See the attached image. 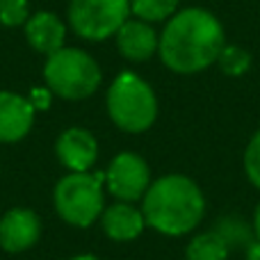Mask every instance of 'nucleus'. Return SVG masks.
I'll list each match as a JSON object with an SVG mask.
<instances>
[{"label": "nucleus", "instance_id": "1", "mask_svg": "<svg viewBox=\"0 0 260 260\" xmlns=\"http://www.w3.org/2000/svg\"><path fill=\"white\" fill-rule=\"evenodd\" d=\"M157 50L171 71L197 73L219 59L224 27L206 9H185L167 23Z\"/></svg>", "mask_w": 260, "mask_h": 260}, {"label": "nucleus", "instance_id": "2", "mask_svg": "<svg viewBox=\"0 0 260 260\" xmlns=\"http://www.w3.org/2000/svg\"><path fill=\"white\" fill-rule=\"evenodd\" d=\"M206 212V201L194 180L187 176H165L144 194L142 215L165 235H185L197 229Z\"/></svg>", "mask_w": 260, "mask_h": 260}, {"label": "nucleus", "instance_id": "3", "mask_svg": "<svg viewBox=\"0 0 260 260\" xmlns=\"http://www.w3.org/2000/svg\"><path fill=\"white\" fill-rule=\"evenodd\" d=\"M44 78L50 91L67 101H82L91 96L101 85V69L85 50L59 48L48 55Z\"/></svg>", "mask_w": 260, "mask_h": 260}, {"label": "nucleus", "instance_id": "4", "mask_svg": "<svg viewBox=\"0 0 260 260\" xmlns=\"http://www.w3.org/2000/svg\"><path fill=\"white\" fill-rule=\"evenodd\" d=\"M110 119L126 133H142L157 117V101L153 89L135 73L123 71L108 91Z\"/></svg>", "mask_w": 260, "mask_h": 260}, {"label": "nucleus", "instance_id": "5", "mask_svg": "<svg viewBox=\"0 0 260 260\" xmlns=\"http://www.w3.org/2000/svg\"><path fill=\"white\" fill-rule=\"evenodd\" d=\"M103 176L87 174V171H73L64 176L55 187V208L57 215L71 226L94 224L103 212V189H101Z\"/></svg>", "mask_w": 260, "mask_h": 260}, {"label": "nucleus", "instance_id": "6", "mask_svg": "<svg viewBox=\"0 0 260 260\" xmlns=\"http://www.w3.org/2000/svg\"><path fill=\"white\" fill-rule=\"evenodd\" d=\"M130 0H71L69 21L82 39L103 41L128 21Z\"/></svg>", "mask_w": 260, "mask_h": 260}, {"label": "nucleus", "instance_id": "7", "mask_svg": "<svg viewBox=\"0 0 260 260\" xmlns=\"http://www.w3.org/2000/svg\"><path fill=\"white\" fill-rule=\"evenodd\" d=\"M151 187L148 165L135 153H121L108 169V189L119 201H137Z\"/></svg>", "mask_w": 260, "mask_h": 260}, {"label": "nucleus", "instance_id": "8", "mask_svg": "<svg viewBox=\"0 0 260 260\" xmlns=\"http://www.w3.org/2000/svg\"><path fill=\"white\" fill-rule=\"evenodd\" d=\"M41 221L32 210L14 208L0 219V247L9 253L30 249L39 240Z\"/></svg>", "mask_w": 260, "mask_h": 260}, {"label": "nucleus", "instance_id": "9", "mask_svg": "<svg viewBox=\"0 0 260 260\" xmlns=\"http://www.w3.org/2000/svg\"><path fill=\"white\" fill-rule=\"evenodd\" d=\"M99 144L94 135L85 128H69L57 139V157L67 169L87 171L96 162Z\"/></svg>", "mask_w": 260, "mask_h": 260}, {"label": "nucleus", "instance_id": "10", "mask_svg": "<svg viewBox=\"0 0 260 260\" xmlns=\"http://www.w3.org/2000/svg\"><path fill=\"white\" fill-rule=\"evenodd\" d=\"M35 105L12 91H0V142H18L32 128Z\"/></svg>", "mask_w": 260, "mask_h": 260}, {"label": "nucleus", "instance_id": "11", "mask_svg": "<svg viewBox=\"0 0 260 260\" xmlns=\"http://www.w3.org/2000/svg\"><path fill=\"white\" fill-rule=\"evenodd\" d=\"M117 46L130 62H146L160 46L155 30L144 21H126L117 32Z\"/></svg>", "mask_w": 260, "mask_h": 260}, {"label": "nucleus", "instance_id": "12", "mask_svg": "<svg viewBox=\"0 0 260 260\" xmlns=\"http://www.w3.org/2000/svg\"><path fill=\"white\" fill-rule=\"evenodd\" d=\"M25 35L35 50H39V53H44V55H53L62 48L67 30H64V23L59 21L55 14L39 12L32 18H27Z\"/></svg>", "mask_w": 260, "mask_h": 260}, {"label": "nucleus", "instance_id": "13", "mask_svg": "<svg viewBox=\"0 0 260 260\" xmlns=\"http://www.w3.org/2000/svg\"><path fill=\"white\" fill-rule=\"evenodd\" d=\"M103 231L110 240H117V242H128V240H135L139 233H142L144 224V215L133 208L130 203H114L108 210H103Z\"/></svg>", "mask_w": 260, "mask_h": 260}, {"label": "nucleus", "instance_id": "14", "mask_svg": "<svg viewBox=\"0 0 260 260\" xmlns=\"http://www.w3.org/2000/svg\"><path fill=\"white\" fill-rule=\"evenodd\" d=\"M229 251V242L217 231H210L187 244V260H226Z\"/></svg>", "mask_w": 260, "mask_h": 260}, {"label": "nucleus", "instance_id": "15", "mask_svg": "<svg viewBox=\"0 0 260 260\" xmlns=\"http://www.w3.org/2000/svg\"><path fill=\"white\" fill-rule=\"evenodd\" d=\"M215 231L229 242V247H242L247 251H251L258 244V238H253L249 226L242 219H238V217H224V219H219Z\"/></svg>", "mask_w": 260, "mask_h": 260}, {"label": "nucleus", "instance_id": "16", "mask_svg": "<svg viewBox=\"0 0 260 260\" xmlns=\"http://www.w3.org/2000/svg\"><path fill=\"white\" fill-rule=\"evenodd\" d=\"M178 7V0H130V9L142 21H165Z\"/></svg>", "mask_w": 260, "mask_h": 260}, {"label": "nucleus", "instance_id": "17", "mask_svg": "<svg viewBox=\"0 0 260 260\" xmlns=\"http://www.w3.org/2000/svg\"><path fill=\"white\" fill-rule=\"evenodd\" d=\"M217 62L221 64V71H224L226 76H242V73H247L249 67H251V55H249L247 50L238 48V46H224V50H221Z\"/></svg>", "mask_w": 260, "mask_h": 260}, {"label": "nucleus", "instance_id": "18", "mask_svg": "<svg viewBox=\"0 0 260 260\" xmlns=\"http://www.w3.org/2000/svg\"><path fill=\"white\" fill-rule=\"evenodd\" d=\"M0 23L7 27L27 23V0H0Z\"/></svg>", "mask_w": 260, "mask_h": 260}, {"label": "nucleus", "instance_id": "19", "mask_svg": "<svg viewBox=\"0 0 260 260\" xmlns=\"http://www.w3.org/2000/svg\"><path fill=\"white\" fill-rule=\"evenodd\" d=\"M244 169H247L249 180L260 189V130L253 135V139L247 146V153H244Z\"/></svg>", "mask_w": 260, "mask_h": 260}, {"label": "nucleus", "instance_id": "20", "mask_svg": "<svg viewBox=\"0 0 260 260\" xmlns=\"http://www.w3.org/2000/svg\"><path fill=\"white\" fill-rule=\"evenodd\" d=\"M39 101H41V108L48 105V101H46V91H35V105H39Z\"/></svg>", "mask_w": 260, "mask_h": 260}, {"label": "nucleus", "instance_id": "21", "mask_svg": "<svg viewBox=\"0 0 260 260\" xmlns=\"http://www.w3.org/2000/svg\"><path fill=\"white\" fill-rule=\"evenodd\" d=\"M256 238H258V242H260V206H258V210H256Z\"/></svg>", "mask_w": 260, "mask_h": 260}, {"label": "nucleus", "instance_id": "22", "mask_svg": "<svg viewBox=\"0 0 260 260\" xmlns=\"http://www.w3.org/2000/svg\"><path fill=\"white\" fill-rule=\"evenodd\" d=\"M73 260H99L96 256H89V253H85V256H76Z\"/></svg>", "mask_w": 260, "mask_h": 260}]
</instances>
